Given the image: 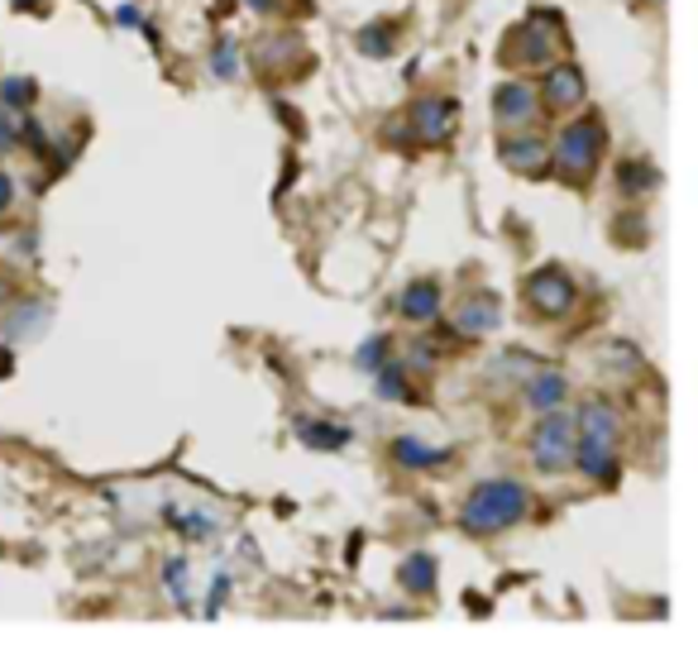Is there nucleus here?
<instances>
[{
  "instance_id": "obj_13",
  "label": "nucleus",
  "mask_w": 698,
  "mask_h": 650,
  "mask_svg": "<svg viewBox=\"0 0 698 650\" xmlns=\"http://www.w3.org/2000/svg\"><path fill=\"white\" fill-rule=\"evenodd\" d=\"M397 307H402V316L412 325H431L440 316V283L436 278H412L402 287V297H397Z\"/></svg>"
},
{
  "instance_id": "obj_7",
  "label": "nucleus",
  "mask_w": 698,
  "mask_h": 650,
  "mask_svg": "<svg viewBox=\"0 0 698 650\" xmlns=\"http://www.w3.org/2000/svg\"><path fill=\"white\" fill-rule=\"evenodd\" d=\"M498 159L502 167L522 177H546L550 173V143L536 135V129H502V143H498Z\"/></svg>"
},
{
  "instance_id": "obj_4",
  "label": "nucleus",
  "mask_w": 698,
  "mask_h": 650,
  "mask_svg": "<svg viewBox=\"0 0 698 650\" xmlns=\"http://www.w3.org/2000/svg\"><path fill=\"white\" fill-rule=\"evenodd\" d=\"M570 43L564 39V29L556 24V15H532L526 24H516V34H512V43L502 48V63H522V67H546V63H556V53Z\"/></svg>"
},
{
  "instance_id": "obj_3",
  "label": "nucleus",
  "mask_w": 698,
  "mask_h": 650,
  "mask_svg": "<svg viewBox=\"0 0 698 650\" xmlns=\"http://www.w3.org/2000/svg\"><path fill=\"white\" fill-rule=\"evenodd\" d=\"M526 450H532V464L540 468V474H560V468H570L574 464V416H564L560 407L540 412Z\"/></svg>"
},
{
  "instance_id": "obj_18",
  "label": "nucleus",
  "mask_w": 698,
  "mask_h": 650,
  "mask_svg": "<svg viewBox=\"0 0 698 650\" xmlns=\"http://www.w3.org/2000/svg\"><path fill=\"white\" fill-rule=\"evenodd\" d=\"M297 440L311 445V450H340L349 440V426H331V421L316 416H297Z\"/></svg>"
},
{
  "instance_id": "obj_10",
  "label": "nucleus",
  "mask_w": 698,
  "mask_h": 650,
  "mask_svg": "<svg viewBox=\"0 0 698 650\" xmlns=\"http://www.w3.org/2000/svg\"><path fill=\"white\" fill-rule=\"evenodd\" d=\"M574 436L579 440H598V445H618L622 440V412L608 402V397H588L574 416Z\"/></svg>"
},
{
  "instance_id": "obj_20",
  "label": "nucleus",
  "mask_w": 698,
  "mask_h": 650,
  "mask_svg": "<svg viewBox=\"0 0 698 650\" xmlns=\"http://www.w3.org/2000/svg\"><path fill=\"white\" fill-rule=\"evenodd\" d=\"M373 378H378V383H373V392H378L383 402H412V397H416L412 388H407V368L392 364V359L383 368H373Z\"/></svg>"
},
{
  "instance_id": "obj_8",
  "label": "nucleus",
  "mask_w": 698,
  "mask_h": 650,
  "mask_svg": "<svg viewBox=\"0 0 698 650\" xmlns=\"http://www.w3.org/2000/svg\"><path fill=\"white\" fill-rule=\"evenodd\" d=\"M536 96H540V105H546V111H579L584 96H588L584 67H574V63H546V77H540Z\"/></svg>"
},
{
  "instance_id": "obj_17",
  "label": "nucleus",
  "mask_w": 698,
  "mask_h": 650,
  "mask_svg": "<svg viewBox=\"0 0 698 650\" xmlns=\"http://www.w3.org/2000/svg\"><path fill=\"white\" fill-rule=\"evenodd\" d=\"M564 397H570V383H564V373H556V368L526 378V402H532L536 412H550V407H560Z\"/></svg>"
},
{
  "instance_id": "obj_11",
  "label": "nucleus",
  "mask_w": 698,
  "mask_h": 650,
  "mask_svg": "<svg viewBox=\"0 0 698 650\" xmlns=\"http://www.w3.org/2000/svg\"><path fill=\"white\" fill-rule=\"evenodd\" d=\"M574 464L584 468V478H594V484H603V488H612L622 474L618 445H598V440H579V436H574Z\"/></svg>"
},
{
  "instance_id": "obj_29",
  "label": "nucleus",
  "mask_w": 698,
  "mask_h": 650,
  "mask_svg": "<svg viewBox=\"0 0 698 650\" xmlns=\"http://www.w3.org/2000/svg\"><path fill=\"white\" fill-rule=\"evenodd\" d=\"M10 201H15V177L0 167V211H10Z\"/></svg>"
},
{
  "instance_id": "obj_5",
  "label": "nucleus",
  "mask_w": 698,
  "mask_h": 650,
  "mask_svg": "<svg viewBox=\"0 0 698 650\" xmlns=\"http://www.w3.org/2000/svg\"><path fill=\"white\" fill-rule=\"evenodd\" d=\"M526 307L536 311V316H570L574 307H579V283L570 278L564 268H536L532 278H526Z\"/></svg>"
},
{
  "instance_id": "obj_15",
  "label": "nucleus",
  "mask_w": 698,
  "mask_h": 650,
  "mask_svg": "<svg viewBox=\"0 0 698 650\" xmlns=\"http://www.w3.org/2000/svg\"><path fill=\"white\" fill-rule=\"evenodd\" d=\"M307 58V43H302V34H269V39L259 43V67L263 72H287V63H302Z\"/></svg>"
},
{
  "instance_id": "obj_9",
  "label": "nucleus",
  "mask_w": 698,
  "mask_h": 650,
  "mask_svg": "<svg viewBox=\"0 0 698 650\" xmlns=\"http://www.w3.org/2000/svg\"><path fill=\"white\" fill-rule=\"evenodd\" d=\"M493 115H498L502 129H532L540 120V96L532 82H502L498 91H493Z\"/></svg>"
},
{
  "instance_id": "obj_22",
  "label": "nucleus",
  "mask_w": 698,
  "mask_h": 650,
  "mask_svg": "<svg viewBox=\"0 0 698 650\" xmlns=\"http://www.w3.org/2000/svg\"><path fill=\"white\" fill-rule=\"evenodd\" d=\"M34 82L29 77H5L0 82V105H10V111H29V101H34Z\"/></svg>"
},
{
  "instance_id": "obj_2",
  "label": "nucleus",
  "mask_w": 698,
  "mask_h": 650,
  "mask_svg": "<svg viewBox=\"0 0 698 650\" xmlns=\"http://www.w3.org/2000/svg\"><path fill=\"white\" fill-rule=\"evenodd\" d=\"M608 149V129L598 115H584L574 120V125L560 129V139L550 143V167L564 177L570 187H584L588 177L598 173V159H603Z\"/></svg>"
},
{
  "instance_id": "obj_30",
  "label": "nucleus",
  "mask_w": 698,
  "mask_h": 650,
  "mask_svg": "<svg viewBox=\"0 0 698 650\" xmlns=\"http://www.w3.org/2000/svg\"><path fill=\"white\" fill-rule=\"evenodd\" d=\"M245 5H249V10H254V15H273V10H278V5H283V0H245Z\"/></svg>"
},
{
  "instance_id": "obj_26",
  "label": "nucleus",
  "mask_w": 698,
  "mask_h": 650,
  "mask_svg": "<svg viewBox=\"0 0 698 650\" xmlns=\"http://www.w3.org/2000/svg\"><path fill=\"white\" fill-rule=\"evenodd\" d=\"M163 579H167V588H173L177 603H187V564H183V560H173V564H167Z\"/></svg>"
},
{
  "instance_id": "obj_21",
  "label": "nucleus",
  "mask_w": 698,
  "mask_h": 650,
  "mask_svg": "<svg viewBox=\"0 0 698 650\" xmlns=\"http://www.w3.org/2000/svg\"><path fill=\"white\" fill-rule=\"evenodd\" d=\"M397 579H402V588H407V593H416V598L431 593V588H436V560H431V555H407Z\"/></svg>"
},
{
  "instance_id": "obj_28",
  "label": "nucleus",
  "mask_w": 698,
  "mask_h": 650,
  "mask_svg": "<svg viewBox=\"0 0 698 650\" xmlns=\"http://www.w3.org/2000/svg\"><path fill=\"white\" fill-rule=\"evenodd\" d=\"M225 593H230V579H225V574H221V579L211 584V598H207V617H215V612H221V603H225Z\"/></svg>"
},
{
  "instance_id": "obj_16",
  "label": "nucleus",
  "mask_w": 698,
  "mask_h": 650,
  "mask_svg": "<svg viewBox=\"0 0 698 650\" xmlns=\"http://www.w3.org/2000/svg\"><path fill=\"white\" fill-rule=\"evenodd\" d=\"M618 187H622V197H627V201H641V197H651V191H660L656 163H646V159H622V163H618Z\"/></svg>"
},
{
  "instance_id": "obj_6",
  "label": "nucleus",
  "mask_w": 698,
  "mask_h": 650,
  "mask_svg": "<svg viewBox=\"0 0 698 650\" xmlns=\"http://www.w3.org/2000/svg\"><path fill=\"white\" fill-rule=\"evenodd\" d=\"M460 125V105L450 96H421V101L407 111V135L412 143H445Z\"/></svg>"
},
{
  "instance_id": "obj_12",
  "label": "nucleus",
  "mask_w": 698,
  "mask_h": 650,
  "mask_svg": "<svg viewBox=\"0 0 698 650\" xmlns=\"http://www.w3.org/2000/svg\"><path fill=\"white\" fill-rule=\"evenodd\" d=\"M498 316H502V307L493 292H464V302L454 307V330L474 340V335H488L498 325Z\"/></svg>"
},
{
  "instance_id": "obj_19",
  "label": "nucleus",
  "mask_w": 698,
  "mask_h": 650,
  "mask_svg": "<svg viewBox=\"0 0 698 650\" xmlns=\"http://www.w3.org/2000/svg\"><path fill=\"white\" fill-rule=\"evenodd\" d=\"M354 43H359V53H364V58H392V48H397V24H392V20L364 24V29L354 34Z\"/></svg>"
},
{
  "instance_id": "obj_23",
  "label": "nucleus",
  "mask_w": 698,
  "mask_h": 650,
  "mask_svg": "<svg viewBox=\"0 0 698 650\" xmlns=\"http://www.w3.org/2000/svg\"><path fill=\"white\" fill-rule=\"evenodd\" d=\"M388 359H392V340H388V335H373V340H369V345L354 354V368L373 373V368H383V364H388Z\"/></svg>"
},
{
  "instance_id": "obj_27",
  "label": "nucleus",
  "mask_w": 698,
  "mask_h": 650,
  "mask_svg": "<svg viewBox=\"0 0 698 650\" xmlns=\"http://www.w3.org/2000/svg\"><path fill=\"white\" fill-rule=\"evenodd\" d=\"M412 368H416V373H431V368H436V354H431L426 340H412Z\"/></svg>"
},
{
  "instance_id": "obj_1",
  "label": "nucleus",
  "mask_w": 698,
  "mask_h": 650,
  "mask_svg": "<svg viewBox=\"0 0 698 650\" xmlns=\"http://www.w3.org/2000/svg\"><path fill=\"white\" fill-rule=\"evenodd\" d=\"M532 508V492H526L516 478H484V484L469 488L464 508H460V526L469 536H498L516 526Z\"/></svg>"
},
{
  "instance_id": "obj_25",
  "label": "nucleus",
  "mask_w": 698,
  "mask_h": 650,
  "mask_svg": "<svg viewBox=\"0 0 698 650\" xmlns=\"http://www.w3.org/2000/svg\"><path fill=\"white\" fill-rule=\"evenodd\" d=\"M20 129H24V111H10V105H0V153L20 149Z\"/></svg>"
},
{
  "instance_id": "obj_24",
  "label": "nucleus",
  "mask_w": 698,
  "mask_h": 650,
  "mask_svg": "<svg viewBox=\"0 0 698 650\" xmlns=\"http://www.w3.org/2000/svg\"><path fill=\"white\" fill-rule=\"evenodd\" d=\"M211 67H215V77H239V39H215Z\"/></svg>"
},
{
  "instance_id": "obj_31",
  "label": "nucleus",
  "mask_w": 698,
  "mask_h": 650,
  "mask_svg": "<svg viewBox=\"0 0 698 650\" xmlns=\"http://www.w3.org/2000/svg\"><path fill=\"white\" fill-rule=\"evenodd\" d=\"M115 20H120V24H129V29H135V24H139V10H135V5H120V10H115Z\"/></svg>"
},
{
  "instance_id": "obj_14",
  "label": "nucleus",
  "mask_w": 698,
  "mask_h": 650,
  "mask_svg": "<svg viewBox=\"0 0 698 650\" xmlns=\"http://www.w3.org/2000/svg\"><path fill=\"white\" fill-rule=\"evenodd\" d=\"M388 454L402 468H440L445 460H450V450H440V445H426V440H416V436H397L388 445Z\"/></svg>"
}]
</instances>
